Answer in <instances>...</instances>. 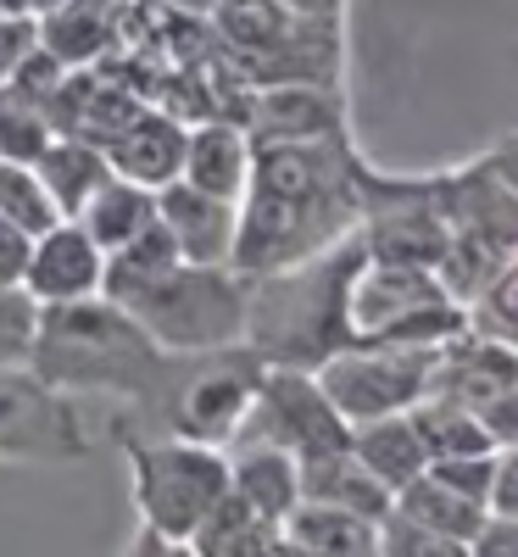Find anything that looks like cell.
Returning a JSON list of instances; mask_svg holds the SVG:
<instances>
[{
  "instance_id": "13",
  "label": "cell",
  "mask_w": 518,
  "mask_h": 557,
  "mask_svg": "<svg viewBox=\"0 0 518 557\" xmlns=\"http://www.w3.org/2000/svg\"><path fill=\"white\" fill-rule=\"evenodd\" d=\"M101 285H107V251L89 240L73 218H62V223L45 228V235H34L28 268H23V290L39 307L101 296Z\"/></svg>"
},
{
  "instance_id": "34",
  "label": "cell",
  "mask_w": 518,
  "mask_h": 557,
  "mask_svg": "<svg viewBox=\"0 0 518 557\" xmlns=\"http://www.w3.org/2000/svg\"><path fill=\"white\" fill-rule=\"evenodd\" d=\"M39 45V23H34V12H23V17H0V84L12 78V67Z\"/></svg>"
},
{
  "instance_id": "21",
  "label": "cell",
  "mask_w": 518,
  "mask_h": 557,
  "mask_svg": "<svg viewBox=\"0 0 518 557\" xmlns=\"http://www.w3.org/2000/svg\"><path fill=\"white\" fill-rule=\"evenodd\" d=\"M301 502H329V507H351V513H362V519H373L380 524L385 513H391V485L385 480H373L362 462H357V451H351V441L346 446H335V451H318V457H301Z\"/></svg>"
},
{
  "instance_id": "33",
  "label": "cell",
  "mask_w": 518,
  "mask_h": 557,
  "mask_svg": "<svg viewBox=\"0 0 518 557\" xmlns=\"http://www.w3.org/2000/svg\"><path fill=\"white\" fill-rule=\"evenodd\" d=\"M430 474L462 496H474L485 502L491 496V474H496V451H462V457H435L430 462Z\"/></svg>"
},
{
  "instance_id": "32",
  "label": "cell",
  "mask_w": 518,
  "mask_h": 557,
  "mask_svg": "<svg viewBox=\"0 0 518 557\" xmlns=\"http://www.w3.org/2000/svg\"><path fill=\"white\" fill-rule=\"evenodd\" d=\"M380 557H468L457 541H446L441 530L418 524L412 513L391 502V513L380 519Z\"/></svg>"
},
{
  "instance_id": "30",
  "label": "cell",
  "mask_w": 518,
  "mask_h": 557,
  "mask_svg": "<svg viewBox=\"0 0 518 557\" xmlns=\"http://www.w3.org/2000/svg\"><path fill=\"white\" fill-rule=\"evenodd\" d=\"M0 218L17 223L23 235H45L51 223H62V212H57L51 196H45L34 162H7L0 157Z\"/></svg>"
},
{
  "instance_id": "24",
  "label": "cell",
  "mask_w": 518,
  "mask_h": 557,
  "mask_svg": "<svg viewBox=\"0 0 518 557\" xmlns=\"http://www.w3.org/2000/svg\"><path fill=\"white\" fill-rule=\"evenodd\" d=\"M285 552L312 557H380V524L329 502H296L285 519Z\"/></svg>"
},
{
  "instance_id": "36",
  "label": "cell",
  "mask_w": 518,
  "mask_h": 557,
  "mask_svg": "<svg viewBox=\"0 0 518 557\" xmlns=\"http://www.w3.org/2000/svg\"><path fill=\"white\" fill-rule=\"evenodd\" d=\"M485 507H491V513L518 519V446H502V451H496V474H491Z\"/></svg>"
},
{
  "instance_id": "8",
  "label": "cell",
  "mask_w": 518,
  "mask_h": 557,
  "mask_svg": "<svg viewBox=\"0 0 518 557\" xmlns=\"http://www.w3.org/2000/svg\"><path fill=\"white\" fill-rule=\"evenodd\" d=\"M134 469V513L146 530L168 535L178 552H190V535L229 496V451L178 441V435H128Z\"/></svg>"
},
{
  "instance_id": "27",
  "label": "cell",
  "mask_w": 518,
  "mask_h": 557,
  "mask_svg": "<svg viewBox=\"0 0 518 557\" xmlns=\"http://www.w3.org/2000/svg\"><path fill=\"white\" fill-rule=\"evenodd\" d=\"M396 507H402V513H412L418 524L441 530L446 541H457L462 552H468V541L480 535V524H485V513H491L485 502H474V496H462V491L441 485L430 469H423L412 485H402V491H396Z\"/></svg>"
},
{
  "instance_id": "18",
  "label": "cell",
  "mask_w": 518,
  "mask_h": 557,
  "mask_svg": "<svg viewBox=\"0 0 518 557\" xmlns=\"http://www.w3.org/2000/svg\"><path fill=\"white\" fill-rule=\"evenodd\" d=\"M184 146H190V123H178L157 107H139L107 146V157H112V173L146 184V190H162L168 178L184 173Z\"/></svg>"
},
{
  "instance_id": "19",
  "label": "cell",
  "mask_w": 518,
  "mask_h": 557,
  "mask_svg": "<svg viewBox=\"0 0 518 557\" xmlns=\"http://www.w3.org/2000/svg\"><path fill=\"white\" fill-rule=\"evenodd\" d=\"M201 184L212 196H229L240 201L246 196V178H251V134L229 117H207V123H190V146H184V173Z\"/></svg>"
},
{
  "instance_id": "25",
  "label": "cell",
  "mask_w": 518,
  "mask_h": 557,
  "mask_svg": "<svg viewBox=\"0 0 518 557\" xmlns=\"http://www.w3.org/2000/svg\"><path fill=\"white\" fill-rule=\"evenodd\" d=\"M190 552H201V557H268V552H285V524L262 519L251 502H240L229 491L207 513V524L190 535Z\"/></svg>"
},
{
  "instance_id": "6",
  "label": "cell",
  "mask_w": 518,
  "mask_h": 557,
  "mask_svg": "<svg viewBox=\"0 0 518 557\" xmlns=\"http://www.w3.org/2000/svg\"><path fill=\"white\" fill-rule=\"evenodd\" d=\"M223 62L251 84H335L341 17H307L285 0H218L212 7Z\"/></svg>"
},
{
  "instance_id": "26",
  "label": "cell",
  "mask_w": 518,
  "mask_h": 557,
  "mask_svg": "<svg viewBox=\"0 0 518 557\" xmlns=\"http://www.w3.org/2000/svg\"><path fill=\"white\" fill-rule=\"evenodd\" d=\"M157 218V190H146V184H134V178H123V173H112L96 196L84 201V212L73 218L89 240H96L107 257L118 251V246H128L139 228H146Z\"/></svg>"
},
{
  "instance_id": "42",
  "label": "cell",
  "mask_w": 518,
  "mask_h": 557,
  "mask_svg": "<svg viewBox=\"0 0 518 557\" xmlns=\"http://www.w3.org/2000/svg\"><path fill=\"white\" fill-rule=\"evenodd\" d=\"M23 12H34V0H0V17H23Z\"/></svg>"
},
{
  "instance_id": "35",
  "label": "cell",
  "mask_w": 518,
  "mask_h": 557,
  "mask_svg": "<svg viewBox=\"0 0 518 557\" xmlns=\"http://www.w3.org/2000/svg\"><path fill=\"white\" fill-rule=\"evenodd\" d=\"M480 424L491 430V446H496V451H502V446H518V380L480 407Z\"/></svg>"
},
{
  "instance_id": "20",
  "label": "cell",
  "mask_w": 518,
  "mask_h": 557,
  "mask_svg": "<svg viewBox=\"0 0 518 557\" xmlns=\"http://www.w3.org/2000/svg\"><path fill=\"white\" fill-rule=\"evenodd\" d=\"M229 491L251 502L262 519H291V507L301 502V462L279 446L246 441V446H229Z\"/></svg>"
},
{
  "instance_id": "11",
  "label": "cell",
  "mask_w": 518,
  "mask_h": 557,
  "mask_svg": "<svg viewBox=\"0 0 518 557\" xmlns=\"http://www.w3.org/2000/svg\"><path fill=\"white\" fill-rule=\"evenodd\" d=\"M246 441H262V446H279L291 451L296 462L301 457H318V451H335L351 441V424L341 418V407L323 396L312 368H285V362H268V374L257 385V401L246 412L240 435L229 446H246Z\"/></svg>"
},
{
  "instance_id": "37",
  "label": "cell",
  "mask_w": 518,
  "mask_h": 557,
  "mask_svg": "<svg viewBox=\"0 0 518 557\" xmlns=\"http://www.w3.org/2000/svg\"><path fill=\"white\" fill-rule=\"evenodd\" d=\"M468 557H518V519H507V513H485L480 535L468 541Z\"/></svg>"
},
{
  "instance_id": "16",
  "label": "cell",
  "mask_w": 518,
  "mask_h": 557,
  "mask_svg": "<svg viewBox=\"0 0 518 557\" xmlns=\"http://www.w3.org/2000/svg\"><path fill=\"white\" fill-rule=\"evenodd\" d=\"M346 112L335 84H257L246 107V134L251 139H318L341 134Z\"/></svg>"
},
{
  "instance_id": "22",
  "label": "cell",
  "mask_w": 518,
  "mask_h": 557,
  "mask_svg": "<svg viewBox=\"0 0 518 557\" xmlns=\"http://www.w3.org/2000/svg\"><path fill=\"white\" fill-rule=\"evenodd\" d=\"M351 451H357V462H362L373 480L391 485V496L430 469V451H423V435H418V424H412V407L351 424Z\"/></svg>"
},
{
  "instance_id": "3",
  "label": "cell",
  "mask_w": 518,
  "mask_h": 557,
  "mask_svg": "<svg viewBox=\"0 0 518 557\" xmlns=\"http://www.w3.org/2000/svg\"><path fill=\"white\" fill-rule=\"evenodd\" d=\"M162 346L139 330L134 312L118 307L107 290L84 301H51L39 307V330L28 351V374L45 380L51 391H101L139 401L162 374Z\"/></svg>"
},
{
  "instance_id": "10",
  "label": "cell",
  "mask_w": 518,
  "mask_h": 557,
  "mask_svg": "<svg viewBox=\"0 0 518 557\" xmlns=\"http://www.w3.org/2000/svg\"><path fill=\"white\" fill-rule=\"evenodd\" d=\"M323 396L341 407L346 424L362 418H385V412H407L430 396V374H435V346H391V341H351L335 357H323L318 368Z\"/></svg>"
},
{
  "instance_id": "14",
  "label": "cell",
  "mask_w": 518,
  "mask_h": 557,
  "mask_svg": "<svg viewBox=\"0 0 518 557\" xmlns=\"http://www.w3.org/2000/svg\"><path fill=\"white\" fill-rule=\"evenodd\" d=\"M157 218L178 240V257L190 262H234V235H240V201L212 196L190 178H168L157 190Z\"/></svg>"
},
{
  "instance_id": "41",
  "label": "cell",
  "mask_w": 518,
  "mask_h": 557,
  "mask_svg": "<svg viewBox=\"0 0 518 557\" xmlns=\"http://www.w3.org/2000/svg\"><path fill=\"white\" fill-rule=\"evenodd\" d=\"M162 7H173V12H201V17H212V7H218V0H162Z\"/></svg>"
},
{
  "instance_id": "43",
  "label": "cell",
  "mask_w": 518,
  "mask_h": 557,
  "mask_svg": "<svg viewBox=\"0 0 518 557\" xmlns=\"http://www.w3.org/2000/svg\"><path fill=\"white\" fill-rule=\"evenodd\" d=\"M39 7H57V0H34V12H39Z\"/></svg>"
},
{
  "instance_id": "38",
  "label": "cell",
  "mask_w": 518,
  "mask_h": 557,
  "mask_svg": "<svg viewBox=\"0 0 518 557\" xmlns=\"http://www.w3.org/2000/svg\"><path fill=\"white\" fill-rule=\"evenodd\" d=\"M28 246H34V235H23L17 223H7V218H0V278H7V285H23Z\"/></svg>"
},
{
  "instance_id": "9",
  "label": "cell",
  "mask_w": 518,
  "mask_h": 557,
  "mask_svg": "<svg viewBox=\"0 0 518 557\" xmlns=\"http://www.w3.org/2000/svg\"><path fill=\"white\" fill-rule=\"evenodd\" d=\"M468 323L462 301L441 285L435 268L362 257L351 273V335L391 346H441Z\"/></svg>"
},
{
  "instance_id": "2",
  "label": "cell",
  "mask_w": 518,
  "mask_h": 557,
  "mask_svg": "<svg viewBox=\"0 0 518 557\" xmlns=\"http://www.w3.org/2000/svg\"><path fill=\"white\" fill-rule=\"evenodd\" d=\"M368 257L362 228L335 246H323L301 262L251 273V301H246V346L262 362L285 368H318L351 346V273Z\"/></svg>"
},
{
  "instance_id": "23",
  "label": "cell",
  "mask_w": 518,
  "mask_h": 557,
  "mask_svg": "<svg viewBox=\"0 0 518 557\" xmlns=\"http://www.w3.org/2000/svg\"><path fill=\"white\" fill-rule=\"evenodd\" d=\"M34 173L45 184V196L57 201L62 218H78L84 201L112 178V157L96 146V139H78V134H51V146L34 157Z\"/></svg>"
},
{
  "instance_id": "40",
  "label": "cell",
  "mask_w": 518,
  "mask_h": 557,
  "mask_svg": "<svg viewBox=\"0 0 518 557\" xmlns=\"http://www.w3.org/2000/svg\"><path fill=\"white\" fill-rule=\"evenodd\" d=\"M285 7H296V12H307V17H341L346 0H285Z\"/></svg>"
},
{
  "instance_id": "5",
  "label": "cell",
  "mask_w": 518,
  "mask_h": 557,
  "mask_svg": "<svg viewBox=\"0 0 518 557\" xmlns=\"http://www.w3.org/2000/svg\"><path fill=\"white\" fill-rule=\"evenodd\" d=\"M268 374V362L246 346H212V351H168L162 374L151 391L128 401L134 407V435H178V441H201L223 446L240 435L246 412L257 401V385Z\"/></svg>"
},
{
  "instance_id": "28",
  "label": "cell",
  "mask_w": 518,
  "mask_h": 557,
  "mask_svg": "<svg viewBox=\"0 0 518 557\" xmlns=\"http://www.w3.org/2000/svg\"><path fill=\"white\" fill-rule=\"evenodd\" d=\"M412 424L423 435V451L435 457H462V451H496L491 446V430L480 424V412L474 407H462V401H446V396H423L412 407Z\"/></svg>"
},
{
  "instance_id": "39",
  "label": "cell",
  "mask_w": 518,
  "mask_h": 557,
  "mask_svg": "<svg viewBox=\"0 0 518 557\" xmlns=\"http://www.w3.org/2000/svg\"><path fill=\"white\" fill-rule=\"evenodd\" d=\"M485 162H491V168H496V173H502V178L513 184V190H518V134L496 139V146L485 151Z\"/></svg>"
},
{
  "instance_id": "31",
  "label": "cell",
  "mask_w": 518,
  "mask_h": 557,
  "mask_svg": "<svg viewBox=\"0 0 518 557\" xmlns=\"http://www.w3.org/2000/svg\"><path fill=\"white\" fill-rule=\"evenodd\" d=\"M34 330H39V301L23 285H7V278H0V374L28 368Z\"/></svg>"
},
{
  "instance_id": "4",
  "label": "cell",
  "mask_w": 518,
  "mask_h": 557,
  "mask_svg": "<svg viewBox=\"0 0 518 557\" xmlns=\"http://www.w3.org/2000/svg\"><path fill=\"white\" fill-rule=\"evenodd\" d=\"M118 307L134 312L162 351H212L246 341V301H251V273L234 262H162L146 273H107L101 285Z\"/></svg>"
},
{
  "instance_id": "7",
  "label": "cell",
  "mask_w": 518,
  "mask_h": 557,
  "mask_svg": "<svg viewBox=\"0 0 518 557\" xmlns=\"http://www.w3.org/2000/svg\"><path fill=\"white\" fill-rule=\"evenodd\" d=\"M435 201L452 223V246L435 262V273L468 312V301H474L507 268V257L518 251V190L480 157L468 168L435 173Z\"/></svg>"
},
{
  "instance_id": "12",
  "label": "cell",
  "mask_w": 518,
  "mask_h": 557,
  "mask_svg": "<svg viewBox=\"0 0 518 557\" xmlns=\"http://www.w3.org/2000/svg\"><path fill=\"white\" fill-rule=\"evenodd\" d=\"M78 451H89V435L67 391H51L28 368H12V380H0V457H78Z\"/></svg>"
},
{
  "instance_id": "29",
  "label": "cell",
  "mask_w": 518,
  "mask_h": 557,
  "mask_svg": "<svg viewBox=\"0 0 518 557\" xmlns=\"http://www.w3.org/2000/svg\"><path fill=\"white\" fill-rule=\"evenodd\" d=\"M51 112L45 101H34L28 89L0 84V157L7 162H34L45 146H51Z\"/></svg>"
},
{
  "instance_id": "1",
  "label": "cell",
  "mask_w": 518,
  "mask_h": 557,
  "mask_svg": "<svg viewBox=\"0 0 518 557\" xmlns=\"http://www.w3.org/2000/svg\"><path fill=\"white\" fill-rule=\"evenodd\" d=\"M368 162L341 134L318 139H251V178L240 196L234 268L268 273L357 235Z\"/></svg>"
},
{
  "instance_id": "17",
  "label": "cell",
  "mask_w": 518,
  "mask_h": 557,
  "mask_svg": "<svg viewBox=\"0 0 518 557\" xmlns=\"http://www.w3.org/2000/svg\"><path fill=\"white\" fill-rule=\"evenodd\" d=\"M39 45L67 67H96L101 57L118 51L123 34V0H57V7H39Z\"/></svg>"
},
{
  "instance_id": "15",
  "label": "cell",
  "mask_w": 518,
  "mask_h": 557,
  "mask_svg": "<svg viewBox=\"0 0 518 557\" xmlns=\"http://www.w3.org/2000/svg\"><path fill=\"white\" fill-rule=\"evenodd\" d=\"M518 380V351L480 335L474 323H462L457 335H446L435 346V374H430V396L462 401V407H485L496 391H507Z\"/></svg>"
}]
</instances>
